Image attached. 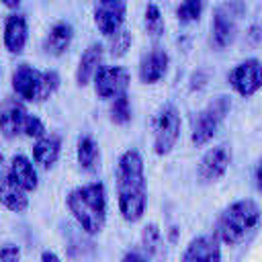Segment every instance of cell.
Listing matches in <instances>:
<instances>
[{"mask_svg":"<svg viewBox=\"0 0 262 262\" xmlns=\"http://www.w3.org/2000/svg\"><path fill=\"white\" fill-rule=\"evenodd\" d=\"M2 4H4L6 8H16V6L20 4V0H2Z\"/></svg>","mask_w":262,"mask_h":262,"instance_id":"1f68e13d","label":"cell"},{"mask_svg":"<svg viewBox=\"0 0 262 262\" xmlns=\"http://www.w3.org/2000/svg\"><path fill=\"white\" fill-rule=\"evenodd\" d=\"M221 239L213 233V235H199L194 237L184 254H182V260L184 262H196V260H203V262H219L221 260Z\"/></svg>","mask_w":262,"mask_h":262,"instance_id":"5bb4252c","label":"cell"},{"mask_svg":"<svg viewBox=\"0 0 262 262\" xmlns=\"http://www.w3.org/2000/svg\"><path fill=\"white\" fill-rule=\"evenodd\" d=\"M76 158L82 170L86 172H94L100 164V149L98 143L94 141V137L90 135H80L78 143H76Z\"/></svg>","mask_w":262,"mask_h":262,"instance_id":"44dd1931","label":"cell"},{"mask_svg":"<svg viewBox=\"0 0 262 262\" xmlns=\"http://www.w3.org/2000/svg\"><path fill=\"white\" fill-rule=\"evenodd\" d=\"M59 154H61L59 135H53V133L47 135L45 133V135L37 137L33 143V162L39 164L41 168H51L59 160Z\"/></svg>","mask_w":262,"mask_h":262,"instance_id":"d6986e66","label":"cell"},{"mask_svg":"<svg viewBox=\"0 0 262 262\" xmlns=\"http://www.w3.org/2000/svg\"><path fill=\"white\" fill-rule=\"evenodd\" d=\"M18 258H20V250H18L14 244H6V246L0 248V260H4V262H14V260H18Z\"/></svg>","mask_w":262,"mask_h":262,"instance_id":"83f0119b","label":"cell"},{"mask_svg":"<svg viewBox=\"0 0 262 262\" xmlns=\"http://www.w3.org/2000/svg\"><path fill=\"white\" fill-rule=\"evenodd\" d=\"M111 121L115 125H127L131 121V106H129V96L127 92L117 94L115 98H111Z\"/></svg>","mask_w":262,"mask_h":262,"instance_id":"7402d4cb","label":"cell"},{"mask_svg":"<svg viewBox=\"0 0 262 262\" xmlns=\"http://www.w3.org/2000/svg\"><path fill=\"white\" fill-rule=\"evenodd\" d=\"M127 16V2L125 0H96L94 4V25L98 33L104 37H113L123 29Z\"/></svg>","mask_w":262,"mask_h":262,"instance_id":"9c48e42d","label":"cell"},{"mask_svg":"<svg viewBox=\"0 0 262 262\" xmlns=\"http://www.w3.org/2000/svg\"><path fill=\"white\" fill-rule=\"evenodd\" d=\"M12 90L20 100L45 102L59 88V76L53 70H37L29 63H20L12 72Z\"/></svg>","mask_w":262,"mask_h":262,"instance_id":"277c9868","label":"cell"},{"mask_svg":"<svg viewBox=\"0 0 262 262\" xmlns=\"http://www.w3.org/2000/svg\"><path fill=\"white\" fill-rule=\"evenodd\" d=\"M72 39H74V29H72V25L70 23H55L51 29H49V33H47V37H45V41H43V49H45V53H49V55H63L66 51H68V47H70V43H72Z\"/></svg>","mask_w":262,"mask_h":262,"instance_id":"ffe728a7","label":"cell"},{"mask_svg":"<svg viewBox=\"0 0 262 262\" xmlns=\"http://www.w3.org/2000/svg\"><path fill=\"white\" fill-rule=\"evenodd\" d=\"M203 8H205L203 0H182L178 4V8H176V16L184 25L186 23H196L201 18V14H203Z\"/></svg>","mask_w":262,"mask_h":262,"instance_id":"603a6c76","label":"cell"},{"mask_svg":"<svg viewBox=\"0 0 262 262\" xmlns=\"http://www.w3.org/2000/svg\"><path fill=\"white\" fill-rule=\"evenodd\" d=\"M256 186H258V190L262 192V160H260V164H258V168H256Z\"/></svg>","mask_w":262,"mask_h":262,"instance_id":"f1b7e54d","label":"cell"},{"mask_svg":"<svg viewBox=\"0 0 262 262\" xmlns=\"http://www.w3.org/2000/svg\"><path fill=\"white\" fill-rule=\"evenodd\" d=\"M113 43H111V53L113 55H123L127 49H129V45H131V35H129V31H125V29H121L119 33H115L113 37H108Z\"/></svg>","mask_w":262,"mask_h":262,"instance_id":"484cf974","label":"cell"},{"mask_svg":"<svg viewBox=\"0 0 262 262\" xmlns=\"http://www.w3.org/2000/svg\"><path fill=\"white\" fill-rule=\"evenodd\" d=\"M29 39V25L27 18L23 14H10L4 20V33H2V41H4V49L12 55L23 53L25 45Z\"/></svg>","mask_w":262,"mask_h":262,"instance_id":"9a60e30c","label":"cell"},{"mask_svg":"<svg viewBox=\"0 0 262 262\" xmlns=\"http://www.w3.org/2000/svg\"><path fill=\"white\" fill-rule=\"evenodd\" d=\"M29 111L25 104L16 98H8L0 106V133L6 139H16L18 135H25V123L29 119Z\"/></svg>","mask_w":262,"mask_h":262,"instance_id":"4fadbf2b","label":"cell"},{"mask_svg":"<svg viewBox=\"0 0 262 262\" xmlns=\"http://www.w3.org/2000/svg\"><path fill=\"white\" fill-rule=\"evenodd\" d=\"M94 92L100 98H115L121 92H127L131 76L121 66H102L94 76Z\"/></svg>","mask_w":262,"mask_h":262,"instance_id":"30bf717a","label":"cell"},{"mask_svg":"<svg viewBox=\"0 0 262 262\" xmlns=\"http://www.w3.org/2000/svg\"><path fill=\"white\" fill-rule=\"evenodd\" d=\"M168 66H170V57L164 49L156 47L151 49L149 53H145L139 61V80L143 84H158L166 72H168Z\"/></svg>","mask_w":262,"mask_h":262,"instance_id":"2e32d148","label":"cell"},{"mask_svg":"<svg viewBox=\"0 0 262 262\" xmlns=\"http://www.w3.org/2000/svg\"><path fill=\"white\" fill-rule=\"evenodd\" d=\"M143 258H145V254H137V252H129L123 256V260H143Z\"/></svg>","mask_w":262,"mask_h":262,"instance_id":"f546056e","label":"cell"},{"mask_svg":"<svg viewBox=\"0 0 262 262\" xmlns=\"http://www.w3.org/2000/svg\"><path fill=\"white\" fill-rule=\"evenodd\" d=\"M162 246V233L156 223H149L141 231V248L145 250V256H156V252Z\"/></svg>","mask_w":262,"mask_h":262,"instance_id":"cb8c5ba5","label":"cell"},{"mask_svg":"<svg viewBox=\"0 0 262 262\" xmlns=\"http://www.w3.org/2000/svg\"><path fill=\"white\" fill-rule=\"evenodd\" d=\"M180 115L174 104L166 102L158 108L151 121V131H154V151L156 156H166L174 149L178 137H180Z\"/></svg>","mask_w":262,"mask_h":262,"instance_id":"8992f818","label":"cell"},{"mask_svg":"<svg viewBox=\"0 0 262 262\" xmlns=\"http://www.w3.org/2000/svg\"><path fill=\"white\" fill-rule=\"evenodd\" d=\"M66 205L88 235L102 231L106 223V190L102 182H88L72 188L66 196Z\"/></svg>","mask_w":262,"mask_h":262,"instance_id":"7a4b0ae2","label":"cell"},{"mask_svg":"<svg viewBox=\"0 0 262 262\" xmlns=\"http://www.w3.org/2000/svg\"><path fill=\"white\" fill-rule=\"evenodd\" d=\"M231 111V100L229 96H215L203 111L196 113V117L192 119V131H190V141L196 145V147H203L207 145L219 125L223 123V119L227 117V113Z\"/></svg>","mask_w":262,"mask_h":262,"instance_id":"5b68a950","label":"cell"},{"mask_svg":"<svg viewBox=\"0 0 262 262\" xmlns=\"http://www.w3.org/2000/svg\"><path fill=\"white\" fill-rule=\"evenodd\" d=\"M145 29L154 37L164 33V18H162V12L156 4H147V8H145Z\"/></svg>","mask_w":262,"mask_h":262,"instance_id":"d4e9b609","label":"cell"},{"mask_svg":"<svg viewBox=\"0 0 262 262\" xmlns=\"http://www.w3.org/2000/svg\"><path fill=\"white\" fill-rule=\"evenodd\" d=\"M8 170H10L12 180H14L23 190H27V192L37 190V186H39V176H37V170H35L33 162H31L27 156H23V154L12 156L10 162H8Z\"/></svg>","mask_w":262,"mask_h":262,"instance_id":"ac0fdd59","label":"cell"},{"mask_svg":"<svg viewBox=\"0 0 262 262\" xmlns=\"http://www.w3.org/2000/svg\"><path fill=\"white\" fill-rule=\"evenodd\" d=\"M45 133H47V131H45L43 121H41L37 115H29V119H27V123H25V137L37 139V137H41V135H45Z\"/></svg>","mask_w":262,"mask_h":262,"instance_id":"4316f807","label":"cell"},{"mask_svg":"<svg viewBox=\"0 0 262 262\" xmlns=\"http://www.w3.org/2000/svg\"><path fill=\"white\" fill-rule=\"evenodd\" d=\"M29 192L23 190L10 176L8 164L0 156V205L12 213H25L29 209Z\"/></svg>","mask_w":262,"mask_h":262,"instance_id":"8fae6325","label":"cell"},{"mask_svg":"<svg viewBox=\"0 0 262 262\" xmlns=\"http://www.w3.org/2000/svg\"><path fill=\"white\" fill-rule=\"evenodd\" d=\"M239 0H229L215 8L211 20V45L215 49H225L233 43L237 35V16L242 14Z\"/></svg>","mask_w":262,"mask_h":262,"instance_id":"52a82bcc","label":"cell"},{"mask_svg":"<svg viewBox=\"0 0 262 262\" xmlns=\"http://www.w3.org/2000/svg\"><path fill=\"white\" fill-rule=\"evenodd\" d=\"M260 221L262 211L258 203L252 199H242L223 209L215 223V235L227 246H237L258 229Z\"/></svg>","mask_w":262,"mask_h":262,"instance_id":"3957f363","label":"cell"},{"mask_svg":"<svg viewBox=\"0 0 262 262\" xmlns=\"http://www.w3.org/2000/svg\"><path fill=\"white\" fill-rule=\"evenodd\" d=\"M41 260H43V262H47V260H55V262H57V260H59V256H57V254H53V252H43V254H41Z\"/></svg>","mask_w":262,"mask_h":262,"instance_id":"4dcf8cb0","label":"cell"},{"mask_svg":"<svg viewBox=\"0 0 262 262\" xmlns=\"http://www.w3.org/2000/svg\"><path fill=\"white\" fill-rule=\"evenodd\" d=\"M117 201L119 213L127 223L143 217L147 207V184L143 172V158L137 149H127L117 162Z\"/></svg>","mask_w":262,"mask_h":262,"instance_id":"6da1fadb","label":"cell"},{"mask_svg":"<svg viewBox=\"0 0 262 262\" xmlns=\"http://www.w3.org/2000/svg\"><path fill=\"white\" fill-rule=\"evenodd\" d=\"M227 80L239 96H244V98L254 96L262 88V61L252 57V59H246V61L237 63L229 72Z\"/></svg>","mask_w":262,"mask_h":262,"instance_id":"ba28073f","label":"cell"},{"mask_svg":"<svg viewBox=\"0 0 262 262\" xmlns=\"http://www.w3.org/2000/svg\"><path fill=\"white\" fill-rule=\"evenodd\" d=\"M231 164V151L227 145H215L205 151V156L199 162V178L203 182H217Z\"/></svg>","mask_w":262,"mask_h":262,"instance_id":"7c38bea8","label":"cell"},{"mask_svg":"<svg viewBox=\"0 0 262 262\" xmlns=\"http://www.w3.org/2000/svg\"><path fill=\"white\" fill-rule=\"evenodd\" d=\"M102 57H104V47L98 45V43H92L84 49L80 61H78V68H76V84L78 86H88L96 72L102 68Z\"/></svg>","mask_w":262,"mask_h":262,"instance_id":"e0dca14e","label":"cell"}]
</instances>
